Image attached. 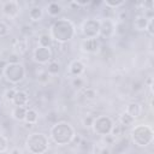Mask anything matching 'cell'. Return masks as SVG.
I'll use <instances>...</instances> for the list:
<instances>
[{
  "mask_svg": "<svg viewBox=\"0 0 154 154\" xmlns=\"http://www.w3.org/2000/svg\"><path fill=\"white\" fill-rule=\"evenodd\" d=\"M126 31V24L124 22H117V24H114V34L118 35H123Z\"/></svg>",
  "mask_w": 154,
  "mask_h": 154,
  "instance_id": "cell-25",
  "label": "cell"
},
{
  "mask_svg": "<svg viewBox=\"0 0 154 154\" xmlns=\"http://www.w3.org/2000/svg\"><path fill=\"white\" fill-rule=\"evenodd\" d=\"M81 48L85 53L94 54L100 49V41L97 38H84L81 43Z\"/></svg>",
  "mask_w": 154,
  "mask_h": 154,
  "instance_id": "cell-11",
  "label": "cell"
},
{
  "mask_svg": "<svg viewBox=\"0 0 154 154\" xmlns=\"http://www.w3.org/2000/svg\"><path fill=\"white\" fill-rule=\"evenodd\" d=\"M53 43V40L51 37V35L48 34H42L38 37V46L40 47H46V48H51Z\"/></svg>",
  "mask_w": 154,
  "mask_h": 154,
  "instance_id": "cell-23",
  "label": "cell"
},
{
  "mask_svg": "<svg viewBox=\"0 0 154 154\" xmlns=\"http://www.w3.org/2000/svg\"><path fill=\"white\" fill-rule=\"evenodd\" d=\"M84 70H85V66L81 60H73L69 66V72L73 77H79L84 72Z\"/></svg>",
  "mask_w": 154,
  "mask_h": 154,
  "instance_id": "cell-13",
  "label": "cell"
},
{
  "mask_svg": "<svg viewBox=\"0 0 154 154\" xmlns=\"http://www.w3.org/2000/svg\"><path fill=\"white\" fill-rule=\"evenodd\" d=\"M19 12V2L14 0L5 1L2 4V13L8 18H14Z\"/></svg>",
  "mask_w": 154,
  "mask_h": 154,
  "instance_id": "cell-10",
  "label": "cell"
},
{
  "mask_svg": "<svg viewBox=\"0 0 154 154\" xmlns=\"http://www.w3.org/2000/svg\"><path fill=\"white\" fill-rule=\"evenodd\" d=\"M0 132H1V128H0Z\"/></svg>",
  "mask_w": 154,
  "mask_h": 154,
  "instance_id": "cell-40",
  "label": "cell"
},
{
  "mask_svg": "<svg viewBox=\"0 0 154 154\" xmlns=\"http://www.w3.org/2000/svg\"><path fill=\"white\" fill-rule=\"evenodd\" d=\"M75 36V25L66 18L58 19L53 23L51 28V37L52 40L65 43L70 41Z\"/></svg>",
  "mask_w": 154,
  "mask_h": 154,
  "instance_id": "cell-1",
  "label": "cell"
},
{
  "mask_svg": "<svg viewBox=\"0 0 154 154\" xmlns=\"http://www.w3.org/2000/svg\"><path fill=\"white\" fill-rule=\"evenodd\" d=\"M83 95L88 100H93L96 97V90L94 88H84L83 89Z\"/></svg>",
  "mask_w": 154,
  "mask_h": 154,
  "instance_id": "cell-26",
  "label": "cell"
},
{
  "mask_svg": "<svg viewBox=\"0 0 154 154\" xmlns=\"http://www.w3.org/2000/svg\"><path fill=\"white\" fill-rule=\"evenodd\" d=\"M46 71L51 75V76H54V75H58L60 72V64L55 60H51L47 65V69Z\"/></svg>",
  "mask_w": 154,
  "mask_h": 154,
  "instance_id": "cell-22",
  "label": "cell"
},
{
  "mask_svg": "<svg viewBox=\"0 0 154 154\" xmlns=\"http://www.w3.org/2000/svg\"><path fill=\"white\" fill-rule=\"evenodd\" d=\"M8 32H10L8 25H7L5 22L0 20V37H5V36H7Z\"/></svg>",
  "mask_w": 154,
  "mask_h": 154,
  "instance_id": "cell-28",
  "label": "cell"
},
{
  "mask_svg": "<svg viewBox=\"0 0 154 154\" xmlns=\"http://www.w3.org/2000/svg\"><path fill=\"white\" fill-rule=\"evenodd\" d=\"M49 77H51V75L46 71V70H42V73L41 75H38V81L40 82H42V83H45V82H47L48 79H49Z\"/></svg>",
  "mask_w": 154,
  "mask_h": 154,
  "instance_id": "cell-32",
  "label": "cell"
},
{
  "mask_svg": "<svg viewBox=\"0 0 154 154\" xmlns=\"http://www.w3.org/2000/svg\"><path fill=\"white\" fill-rule=\"evenodd\" d=\"M25 122H26V124H36L37 123V120H38V114H37V112L35 111V109H32V108H30V109H26V114H25V119H24Z\"/></svg>",
  "mask_w": 154,
  "mask_h": 154,
  "instance_id": "cell-19",
  "label": "cell"
},
{
  "mask_svg": "<svg viewBox=\"0 0 154 154\" xmlns=\"http://www.w3.org/2000/svg\"><path fill=\"white\" fill-rule=\"evenodd\" d=\"M51 138L59 146H65L72 142L75 137V129L66 122H59L51 128Z\"/></svg>",
  "mask_w": 154,
  "mask_h": 154,
  "instance_id": "cell-2",
  "label": "cell"
},
{
  "mask_svg": "<svg viewBox=\"0 0 154 154\" xmlns=\"http://www.w3.org/2000/svg\"><path fill=\"white\" fill-rule=\"evenodd\" d=\"M134 123H135V119L130 116V114H128L126 112H123L120 116H119V124L124 128H130V126H132L134 125Z\"/></svg>",
  "mask_w": 154,
  "mask_h": 154,
  "instance_id": "cell-17",
  "label": "cell"
},
{
  "mask_svg": "<svg viewBox=\"0 0 154 154\" xmlns=\"http://www.w3.org/2000/svg\"><path fill=\"white\" fill-rule=\"evenodd\" d=\"M93 122H94V118L90 117V116H88V117H85V118L83 119V125H84L85 128H91Z\"/></svg>",
  "mask_w": 154,
  "mask_h": 154,
  "instance_id": "cell-33",
  "label": "cell"
},
{
  "mask_svg": "<svg viewBox=\"0 0 154 154\" xmlns=\"http://www.w3.org/2000/svg\"><path fill=\"white\" fill-rule=\"evenodd\" d=\"M113 124H114L113 120L108 116H99V117L94 118L91 128H93V130H94V132L96 135L106 136V135L111 134Z\"/></svg>",
  "mask_w": 154,
  "mask_h": 154,
  "instance_id": "cell-6",
  "label": "cell"
},
{
  "mask_svg": "<svg viewBox=\"0 0 154 154\" xmlns=\"http://www.w3.org/2000/svg\"><path fill=\"white\" fill-rule=\"evenodd\" d=\"M10 154H23L22 149L18 148V147H13L11 150H10Z\"/></svg>",
  "mask_w": 154,
  "mask_h": 154,
  "instance_id": "cell-37",
  "label": "cell"
},
{
  "mask_svg": "<svg viewBox=\"0 0 154 154\" xmlns=\"http://www.w3.org/2000/svg\"><path fill=\"white\" fill-rule=\"evenodd\" d=\"M2 75L10 83L17 84L24 79L25 69L20 63H7L2 67Z\"/></svg>",
  "mask_w": 154,
  "mask_h": 154,
  "instance_id": "cell-5",
  "label": "cell"
},
{
  "mask_svg": "<svg viewBox=\"0 0 154 154\" xmlns=\"http://www.w3.org/2000/svg\"><path fill=\"white\" fill-rule=\"evenodd\" d=\"M13 48H14V54L20 55L26 52V42L24 40H17V41H14Z\"/></svg>",
  "mask_w": 154,
  "mask_h": 154,
  "instance_id": "cell-21",
  "label": "cell"
},
{
  "mask_svg": "<svg viewBox=\"0 0 154 154\" xmlns=\"http://www.w3.org/2000/svg\"><path fill=\"white\" fill-rule=\"evenodd\" d=\"M25 114H26V108L24 106H14L12 109V117L18 122H23L25 119Z\"/></svg>",
  "mask_w": 154,
  "mask_h": 154,
  "instance_id": "cell-16",
  "label": "cell"
},
{
  "mask_svg": "<svg viewBox=\"0 0 154 154\" xmlns=\"http://www.w3.org/2000/svg\"><path fill=\"white\" fill-rule=\"evenodd\" d=\"M16 89L14 88H11V89H7L6 91H5V94H4V96H5V99L7 100V101H11L12 102V100H13V97H14V94H16Z\"/></svg>",
  "mask_w": 154,
  "mask_h": 154,
  "instance_id": "cell-30",
  "label": "cell"
},
{
  "mask_svg": "<svg viewBox=\"0 0 154 154\" xmlns=\"http://www.w3.org/2000/svg\"><path fill=\"white\" fill-rule=\"evenodd\" d=\"M82 32L85 38H96L100 32V20L96 18H89L82 24Z\"/></svg>",
  "mask_w": 154,
  "mask_h": 154,
  "instance_id": "cell-7",
  "label": "cell"
},
{
  "mask_svg": "<svg viewBox=\"0 0 154 154\" xmlns=\"http://www.w3.org/2000/svg\"><path fill=\"white\" fill-rule=\"evenodd\" d=\"M102 142L106 144V147H108V146H112V144H114L116 143V136H113V135H106V136H102Z\"/></svg>",
  "mask_w": 154,
  "mask_h": 154,
  "instance_id": "cell-27",
  "label": "cell"
},
{
  "mask_svg": "<svg viewBox=\"0 0 154 154\" xmlns=\"http://www.w3.org/2000/svg\"><path fill=\"white\" fill-rule=\"evenodd\" d=\"M148 22L149 19L144 16V14H137L135 16L134 18V22H132V28L134 30H137V31H143L147 29V25H148Z\"/></svg>",
  "mask_w": 154,
  "mask_h": 154,
  "instance_id": "cell-12",
  "label": "cell"
},
{
  "mask_svg": "<svg viewBox=\"0 0 154 154\" xmlns=\"http://www.w3.org/2000/svg\"><path fill=\"white\" fill-rule=\"evenodd\" d=\"M153 138H154V132L152 126L149 125L138 124L131 130V141L138 147L149 146L153 142Z\"/></svg>",
  "mask_w": 154,
  "mask_h": 154,
  "instance_id": "cell-3",
  "label": "cell"
},
{
  "mask_svg": "<svg viewBox=\"0 0 154 154\" xmlns=\"http://www.w3.org/2000/svg\"><path fill=\"white\" fill-rule=\"evenodd\" d=\"M28 101H29V96L23 90H17L16 94H14V97L12 100V102H13L14 106H24V107L28 103Z\"/></svg>",
  "mask_w": 154,
  "mask_h": 154,
  "instance_id": "cell-14",
  "label": "cell"
},
{
  "mask_svg": "<svg viewBox=\"0 0 154 154\" xmlns=\"http://www.w3.org/2000/svg\"><path fill=\"white\" fill-rule=\"evenodd\" d=\"M112 35H114V23L109 18H105L103 20H100V32L99 36L108 38Z\"/></svg>",
  "mask_w": 154,
  "mask_h": 154,
  "instance_id": "cell-9",
  "label": "cell"
},
{
  "mask_svg": "<svg viewBox=\"0 0 154 154\" xmlns=\"http://www.w3.org/2000/svg\"><path fill=\"white\" fill-rule=\"evenodd\" d=\"M2 75V67H0V76Z\"/></svg>",
  "mask_w": 154,
  "mask_h": 154,
  "instance_id": "cell-39",
  "label": "cell"
},
{
  "mask_svg": "<svg viewBox=\"0 0 154 154\" xmlns=\"http://www.w3.org/2000/svg\"><path fill=\"white\" fill-rule=\"evenodd\" d=\"M2 99H4V95H2V93L0 91V103H1V101H2Z\"/></svg>",
  "mask_w": 154,
  "mask_h": 154,
  "instance_id": "cell-38",
  "label": "cell"
},
{
  "mask_svg": "<svg viewBox=\"0 0 154 154\" xmlns=\"http://www.w3.org/2000/svg\"><path fill=\"white\" fill-rule=\"evenodd\" d=\"M26 149L31 154H45L48 150V137L42 132L30 134L26 138Z\"/></svg>",
  "mask_w": 154,
  "mask_h": 154,
  "instance_id": "cell-4",
  "label": "cell"
},
{
  "mask_svg": "<svg viewBox=\"0 0 154 154\" xmlns=\"http://www.w3.org/2000/svg\"><path fill=\"white\" fill-rule=\"evenodd\" d=\"M128 114H130L134 119L138 118L142 113V106L138 103V102H130L126 107V111H125Z\"/></svg>",
  "mask_w": 154,
  "mask_h": 154,
  "instance_id": "cell-15",
  "label": "cell"
},
{
  "mask_svg": "<svg viewBox=\"0 0 154 154\" xmlns=\"http://www.w3.org/2000/svg\"><path fill=\"white\" fill-rule=\"evenodd\" d=\"M34 59L35 61H37L38 64H47L52 60L53 58V53L51 51V48H46V47H36L34 51Z\"/></svg>",
  "mask_w": 154,
  "mask_h": 154,
  "instance_id": "cell-8",
  "label": "cell"
},
{
  "mask_svg": "<svg viewBox=\"0 0 154 154\" xmlns=\"http://www.w3.org/2000/svg\"><path fill=\"white\" fill-rule=\"evenodd\" d=\"M42 16H43V11H42V8L40 6H34V7H31L29 10V18L31 20H34V22L40 20L42 18Z\"/></svg>",
  "mask_w": 154,
  "mask_h": 154,
  "instance_id": "cell-18",
  "label": "cell"
},
{
  "mask_svg": "<svg viewBox=\"0 0 154 154\" xmlns=\"http://www.w3.org/2000/svg\"><path fill=\"white\" fill-rule=\"evenodd\" d=\"M8 147V141L5 136H2L0 134V153H4Z\"/></svg>",
  "mask_w": 154,
  "mask_h": 154,
  "instance_id": "cell-29",
  "label": "cell"
},
{
  "mask_svg": "<svg viewBox=\"0 0 154 154\" xmlns=\"http://www.w3.org/2000/svg\"><path fill=\"white\" fill-rule=\"evenodd\" d=\"M146 30H148V32L150 34V35H153L154 34V30H153V19H149V22H148V25H147V29Z\"/></svg>",
  "mask_w": 154,
  "mask_h": 154,
  "instance_id": "cell-34",
  "label": "cell"
},
{
  "mask_svg": "<svg viewBox=\"0 0 154 154\" xmlns=\"http://www.w3.org/2000/svg\"><path fill=\"white\" fill-rule=\"evenodd\" d=\"M61 12V6L58 2H49L47 5V13L52 17H57Z\"/></svg>",
  "mask_w": 154,
  "mask_h": 154,
  "instance_id": "cell-20",
  "label": "cell"
},
{
  "mask_svg": "<svg viewBox=\"0 0 154 154\" xmlns=\"http://www.w3.org/2000/svg\"><path fill=\"white\" fill-rule=\"evenodd\" d=\"M8 63H19V55H17V54H12L11 58L8 59Z\"/></svg>",
  "mask_w": 154,
  "mask_h": 154,
  "instance_id": "cell-35",
  "label": "cell"
},
{
  "mask_svg": "<svg viewBox=\"0 0 154 154\" xmlns=\"http://www.w3.org/2000/svg\"><path fill=\"white\" fill-rule=\"evenodd\" d=\"M97 154H111V150H109V147H102L101 149H100V152L97 153Z\"/></svg>",
  "mask_w": 154,
  "mask_h": 154,
  "instance_id": "cell-36",
  "label": "cell"
},
{
  "mask_svg": "<svg viewBox=\"0 0 154 154\" xmlns=\"http://www.w3.org/2000/svg\"><path fill=\"white\" fill-rule=\"evenodd\" d=\"M71 84H72V87H75V88H82L83 84H84V81H83L81 77H73L72 81H71Z\"/></svg>",
  "mask_w": 154,
  "mask_h": 154,
  "instance_id": "cell-31",
  "label": "cell"
},
{
  "mask_svg": "<svg viewBox=\"0 0 154 154\" xmlns=\"http://www.w3.org/2000/svg\"><path fill=\"white\" fill-rule=\"evenodd\" d=\"M103 4L106 7L112 10V8H117V7L125 5V0H116V1L114 0H106V1H103Z\"/></svg>",
  "mask_w": 154,
  "mask_h": 154,
  "instance_id": "cell-24",
  "label": "cell"
}]
</instances>
